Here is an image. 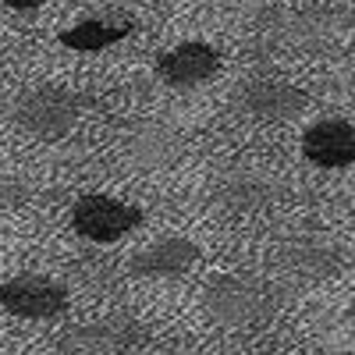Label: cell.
I'll return each mask as SVG.
<instances>
[{
  "mask_svg": "<svg viewBox=\"0 0 355 355\" xmlns=\"http://www.w3.org/2000/svg\"><path fill=\"white\" fill-rule=\"evenodd\" d=\"M284 306V291L249 274H217L202 288V309L224 331H249L270 323Z\"/></svg>",
  "mask_w": 355,
  "mask_h": 355,
  "instance_id": "obj_1",
  "label": "cell"
},
{
  "mask_svg": "<svg viewBox=\"0 0 355 355\" xmlns=\"http://www.w3.org/2000/svg\"><path fill=\"white\" fill-rule=\"evenodd\" d=\"M89 107H93V100L78 93V89L36 85V89H25L11 103V125L36 139H64L82 125Z\"/></svg>",
  "mask_w": 355,
  "mask_h": 355,
  "instance_id": "obj_2",
  "label": "cell"
},
{
  "mask_svg": "<svg viewBox=\"0 0 355 355\" xmlns=\"http://www.w3.org/2000/svg\"><path fill=\"white\" fill-rule=\"evenodd\" d=\"M146 341V327L128 313L71 323L57 338V355H128Z\"/></svg>",
  "mask_w": 355,
  "mask_h": 355,
  "instance_id": "obj_3",
  "label": "cell"
},
{
  "mask_svg": "<svg viewBox=\"0 0 355 355\" xmlns=\"http://www.w3.org/2000/svg\"><path fill=\"white\" fill-rule=\"evenodd\" d=\"M146 220V214L139 206L125 202V199H114L103 192L93 196H82L71 206V227L75 234H82L85 242L93 245H110V242H121L125 234L139 231Z\"/></svg>",
  "mask_w": 355,
  "mask_h": 355,
  "instance_id": "obj_4",
  "label": "cell"
},
{
  "mask_svg": "<svg viewBox=\"0 0 355 355\" xmlns=\"http://www.w3.org/2000/svg\"><path fill=\"white\" fill-rule=\"evenodd\" d=\"M234 107L259 125H284V121H295V117L306 114L309 96H306V89L291 85L284 78L252 75L234 89Z\"/></svg>",
  "mask_w": 355,
  "mask_h": 355,
  "instance_id": "obj_5",
  "label": "cell"
},
{
  "mask_svg": "<svg viewBox=\"0 0 355 355\" xmlns=\"http://www.w3.org/2000/svg\"><path fill=\"white\" fill-rule=\"evenodd\" d=\"M68 288L46 274H18L0 284V306L18 320H57L68 313Z\"/></svg>",
  "mask_w": 355,
  "mask_h": 355,
  "instance_id": "obj_6",
  "label": "cell"
},
{
  "mask_svg": "<svg viewBox=\"0 0 355 355\" xmlns=\"http://www.w3.org/2000/svg\"><path fill=\"white\" fill-rule=\"evenodd\" d=\"M217 71H220V53L206 40L174 43L171 50L157 57V78L167 89H178V93H192V89L214 82Z\"/></svg>",
  "mask_w": 355,
  "mask_h": 355,
  "instance_id": "obj_7",
  "label": "cell"
},
{
  "mask_svg": "<svg viewBox=\"0 0 355 355\" xmlns=\"http://www.w3.org/2000/svg\"><path fill=\"white\" fill-rule=\"evenodd\" d=\"M202 259L199 245L185 234H164V239L142 245L128 259V274L146 277V281H167V277H182Z\"/></svg>",
  "mask_w": 355,
  "mask_h": 355,
  "instance_id": "obj_8",
  "label": "cell"
},
{
  "mask_svg": "<svg viewBox=\"0 0 355 355\" xmlns=\"http://www.w3.org/2000/svg\"><path fill=\"white\" fill-rule=\"evenodd\" d=\"M302 157L320 171H345L355 164V125L348 117H320L302 132Z\"/></svg>",
  "mask_w": 355,
  "mask_h": 355,
  "instance_id": "obj_9",
  "label": "cell"
},
{
  "mask_svg": "<svg viewBox=\"0 0 355 355\" xmlns=\"http://www.w3.org/2000/svg\"><path fill=\"white\" fill-rule=\"evenodd\" d=\"M277 263L284 266L288 274L306 277V281H323L341 274L345 266V249L323 234H313V239H295L277 252Z\"/></svg>",
  "mask_w": 355,
  "mask_h": 355,
  "instance_id": "obj_10",
  "label": "cell"
},
{
  "mask_svg": "<svg viewBox=\"0 0 355 355\" xmlns=\"http://www.w3.org/2000/svg\"><path fill=\"white\" fill-rule=\"evenodd\" d=\"M277 199V185L270 174H256V171H239L227 174L224 182L214 192V202L220 206L224 214L245 217V214H259L266 206H274Z\"/></svg>",
  "mask_w": 355,
  "mask_h": 355,
  "instance_id": "obj_11",
  "label": "cell"
},
{
  "mask_svg": "<svg viewBox=\"0 0 355 355\" xmlns=\"http://www.w3.org/2000/svg\"><path fill=\"white\" fill-rule=\"evenodd\" d=\"M178 153H182V139H178L174 128L160 121H139L125 135V157L142 171H160L174 164Z\"/></svg>",
  "mask_w": 355,
  "mask_h": 355,
  "instance_id": "obj_12",
  "label": "cell"
},
{
  "mask_svg": "<svg viewBox=\"0 0 355 355\" xmlns=\"http://www.w3.org/2000/svg\"><path fill=\"white\" fill-rule=\"evenodd\" d=\"M135 28V18L125 15V11H103V15H93V18H82L75 25H68L61 33V46L75 50V53H100L114 43H121L132 36Z\"/></svg>",
  "mask_w": 355,
  "mask_h": 355,
  "instance_id": "obj_13",
  "label": "cell"
},
{
  "mask_svg": "<svg viewBox=\"0 0 355 355\" xmlns=\"http://www.w3.org/2000/svg\"><path fill=\"white\" fill-rule=\"evenodd\" d=\"M25 199H28V189L18 182V178H11V174L0 171V214L15 210V206H21Z\"/></svg>",
  "mask_w": 355,
  "mask_h": 355,
  "instance_id": "obj_14",
  "label": "cell"
},
{
  "mask_svg": "<svg viewBox=\"0 0 355 355\" xmlns=\"http://www.w3.org/2000/svg\"><path fill=\"white\" fill-rule=\"evenodd\" d=\"M214 8L224 18H256L259 8H263V0H214Z\"/></svg>",
  "mask_w": 355,
  "mask_h": 355,
  "instance_id": "obj_15",
  "label": "cell"
},
{
  "mask_svg": "<svg viewBox=\"0 0 355 355\" xmlns=\"http://www.w3.org/2000/svg\"><path fill=\"white\" fill-rule=\"evenodd\" d=\"M8 11H15V15H36L40 8H46L50 0H0Z\"/></svg>",
  "mask_w": 355,
  "mask_h": 355,
  "instance_id": "obj_16",
  "label": "cell"
},
{
  "mask_svg": "<svg viewBox=\"0 0 355 355\" xmlns=\"http://www.w3.org/2000/svg\"><path fill=\"white\" fill-rule=\"evenodd\" d=\"M146 355H199V352H192V348H185V345H160V348L146 352Z\"/></svg>",
  "mask_w": 355,
  "mask_h": 355,
  "instance_id": "obj_17",
  "label": "cell"
},
{
  "mask_svg": "<svg viewBox=\"0 0 355 355\" xmlns=\"http://www.w3.org/2000/svg\"><path fill=\"white\" fill-rule=\"evenodd\" d=\"M0 75H4V50H0Z\"/></svg>",
  "mask_w": 355,
  "mask_h": 355,
  "instance_id": "obj_18",
  "label": "cell"
}]
</instances>
